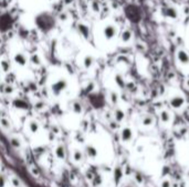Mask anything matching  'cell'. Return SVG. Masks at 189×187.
Masks as SVG:
<instances>
[{
    "instance_id": "25",
    "label": "cell",
    "mask_w": 189,
    "mask_h": 187,
    "mask_svg": "<svg viewBox=\"0 0 189 187\" xmlns=\"http://www.w3.org/2000/svg\"><path fill=\"white\" fill-rule=\"evenodd\" d=\"M91 7H92V9L95 11V12H99L100 11V5H99V2L94 0V1H92V3H91Z\"/></svg>"
},
{
    "instance_id": "23",
    "label": "cell",
    "mask_w": 189,
    "mask_h": 187,
    "mask_svg": "<svg viewBox=\"0 0 189 187\" xmlns=\"http://www.w3.org/2000/svg\"><path fill=\"white\" fill-rule=\"evenodd\" d=\"M161 121H164V122H167V121L169 120V112L168 111H161Z\"/></svg>"
},
{
    "instance_id": "3",
    "label": "cell",
    "mask_w": 189,
    "mask_h": 187,
    "mask_svg": "<svg viewBox=\"0 0 189 187\" xmlns=\"http://www.w3.org/2000/svg\"><path fill=\"white\" fill-rule=\"evenodd\" d=\"M169 102H170V106H172V108H175V109H178V108H181L183 104H185V98H183V96H174L170 98L169 100Z\"/></svg>"
},
{
    "instance_id": "30",
    "label": "cell",
    "mask_w": 189,
    "mask_h": 187,
    "mask_svg": "<svg viewBox=\"0 0 189 187\" xmlns=\"http://www.w3.org/2000/svg\"><path fill=\"white\" fill-rule=\"evenodd\" d=\"M12 184H13V186L15 187H19L20 186V181L18 179V178H12Z\"/></svg>"
},
{
    "instance_id": "1",
    "label": "cell",
    "mask_w": 189,
    "mask_h": 187,
    "mask_svg": "<svg viewBox=\"0 0 189 187\" xmlns=\"http://www.w3.org/2000/svg\"><path fill=\"white\" fill-rule=\"evenodd\" d=\"M69 86V82H67V78H59V79H56V82L52 84V86H51V91L53 94V96H56V97H59L60 95H61L65 89L67 88Z\"/></svg>"
},
{
    "instance_id": "28",
    "label": "cell",
    "mask_w": 189,
    "mask_h": 187,
    "mask_svg": "<svg viewBox=\"0 0 189 187\" xmlns=\"http://www.w3.org/2000/svg\"><path fill=\"white\" fill-rule=\"evenodd\" d=\"M151 121H153L151 117H149V116H146V117L144 118V120H143V122H144V124H150V123H151Z\"/></svg>"
},
{
    "instance_id": "21",
    "label": "cell",
    "mask_w": 189,
    "mask_h": 187,
    "mask_svg": "<svg viewBox=\"0 0 189 187\" xmlns=\"http://www.w3.org/2000/svg\"><path fill=\"white\" fill-rule=\"evenodd\" d=\"M110 99H111L112 104H116L117 102H118V100H120V97H118L117 93H115V91H111V94H110Z\"/></svg>"
},
{
    "instance_id": "12",
    "label": "cell",
    "mask_w": 189,
    "mask_h": 187,
    "mask_svg": "<svg viewBox=\"0 0 189 187\" xmlns=\"http://www.w3.org/2000/svg\"><path fill=\"white\" fill-rule=\"evenodd\" d=\"M30 63L32 64V65L34 66H39L41 65V57H40L39 54H37V53H34V54H32L31 56H30Z\"/></svg>"
},
{
    "instance_id": "14",
    "label": "cell",
    "mask_w": 189,
    "mask_h": 187,
    "mask_svg": "<svg viewBox=\"0 0 189 187\" xmlns=\"http://www.w3.org/2000/svg\"><path fill=\"white\" fill-rule=\"evenodd\" d=\"M0 68H1V71H2V72L8 73V72L10 71V68H11L10 63H9L7 60H2L1 62H0Z\"/></svg>"
},
{
    "instance_id": "6",
    "label": "cell",
    "mask_w": 189,
    "mask_h": 187,
    "mask_svg": "<svg viewBox=\"0 0 189 187\" xmlns=\"http://www.w3.org/2000/svg\"><path fill=\"white\" fill-rule=\"evenodd\" d=\"M163 16L168 18V19H177L178 13H177V10L175 8L168 7V8H165L163 10Z\"/></svg>"
},
{
    "instance_id": "10",
    "label": "cell",
    "mask_w": 189,
    "mask_h": 187,
    "mask_svg": "<svg viewBox=\"0 0 189 187\" xmlns=\"http://www.w3.org/2000/svg\"><path fill=\"white\" fill-rule=\"evenodd\" d=\"M132 36H133L132 31H131V30H128V29H126V30H124V31L122 32L121 40H122V42H124V43H127V42H129V41H131Z\"/></svg>"
},
{
    "instance_id": "2",
    "label": "cell",
    "mask_w": 189,
    "mask_h": 187,
    "mask_svg": "<svg viewBox=\"0 0 189 187\" xmlns=\"http://www.w3.org/2000/svg\"><path fill=\"white\" fill-rule=\"evenodd\" d=\"M116 33H117V29H116V27L113 25V24H107V25L104 28V30H103L104 38H105L107 41L114 38V36L116 35Z\"/></svg>"
},
{
    "instance_id": "4",
    "label": "cell",
    "mask_w": 189,
    "mask_h": 187,
    "mask_svg": "<svg viewBox=\"0 0 189 187\" xmlns=\"http://www.w3.org/2000/svg\"><path fill=\"white\" fill-rule=\"evenodd\" d=\"M13 62L19 66H26L27 65V62H28V58H27V56L23 54V53L18 52L13 56Z\"/></svg>"
},
{
    "instance_id": "31",
    "label": "cell",
    "mask_w": 189,
    "mask_h": 187,
    "mask_svg": "<svg viewBox=\"0 0 189 187\" xmlns=\"http://www.w3.org/2000/svg\"><path fill=\"white\" fill-rule=\"evenodd\" d=\"M187 87L189 88V78H188V79H187Z\"/></svg>"
},
{
    "instance_id": "15",
    "label": "cell",
    "mask_w": 189,
    "mask_h": 187,
    "mask_svg": "<svg viewBox=\"0 0 189 187\" xmlns=\"http://www.w3.org/2000/svg\"><path fill=\"white\" fill-rule=\"evenodd\" d=\"M0 126H2L5 130H10L11 129V123L7 118H1L0 119Z\"/></svg>"
},
{
    "instance_id": "29",
    "label": "cell",
    "mask_w": 189,
    "mask_h": 187,
    "mask_svg": "<svg viewBox=\"0 0 189 187\" xmlns=\"http://www.w3.org/2000/svg\"><path fill=\"white\" fill-rule=\"evenodd\" d=\"M34 107H35L37 109H42V108H44L45 107V104L43 101H39V102H37V104H34Z\"/></svg>"
},
{
    "instance_id": "19",
    "label": "cell",
    "mask_w": 189,
    "mask_h": 187,
    "mask_svg": "<svg viewBox=\"0 0 189 187\" xmlns=\"http://www.w3.org/2000/svg\"><path fill=\"white\" fill-rule=\"evenodd\" d=\"M85 152H86V154H88L89 156H92V157H94L95 155H96V150H95L92 145H88V146L85 148Z\"/></svg>"
},
{
    "instance_id": "24",
    "label": "cell",
    "mask_w": 189,
    "mask_h": 187,
    "mask_svg": "<svg viewBox=\"0 0 189 187\" xmlns=\"http://www.w3.org/2000/svg\"><path fill=\"white\" fill-rule=\"evenodd\" d=\"M122 137L124 140H127L131 138V130L129 129H124L123 130V133H122Z\"/></svg>"
},
{
    "instance_id": "11",
    "label": "cell",
    "mask_w": 189,
    "mask_h": 187,
    "mask_svg": "<svg viewBox=\"0 0 189 187\" xmlns=\"http://www.w3.org/2000/svg\"><path fill=\"white\" fill-rule=\"evenodd\" d=\"M56 155L61 160L65 159V156H67V151H65L64 145H59V146L56 148Z\"/></svg>"
},
{
    "instance_id": "16",
    "label": "cell",
    "mask_w": 189,
    "mask_h": 187,
    "mask_svg": "<svg viewBox=\"0 0 189 187\" xmlns=\"http://www.w3.org/2000/svg\"><path fill=\"white\" fill-rule=\"evenodd\" d=\"M79 31L80 33L83 35L84 38H88L90 34V31H89V28L86 27V25H84V24H79Z\"/></svg>"
},
{
    "instance_id": "17",
    "label": "cell",
    "mask_w": 189,
    "mask_h": 187,
    "mask_svg": "<svg viewBox=\"0 0 189 187\" xmlns=\"http://www.w3.org/2000/svg\"><path fill=\"white\" fill-rule=\"evenodd\" d=\"M10 144L16 148H21V141H20V139H18L17 137H12L11 139H10Z\"/></svg>"
},
{
    "instance_id": "20",
    "label": "cell",
    "mask_w": 189,
    "mask_h": 187,
    "mask_svg": "<svg viewBox=\"0 0 189 187\" xmlns=\"http://www.w3.org/2000/svg\"><path fill=\"white\" fill-rule=\"evenodd\" d=\"M73 159L75 162H81L82 159H83V154L81 151H79V150H75L74 151V154H73Z\"/></svg>"
},
{
    "instance_id": "13",
    "label": "cell",
    "mask_w": 189,
    "mask_h": 187,
    "mask_svg": "<svg viewBox=\"0 0 189 187\" xmlns=\"http://www.w3.org/2000/svg\"><path fill=\"white\" fill-rule=\"evenodd\" d=\"M39 129H40L39 123L35 120H31L29 122V130H30L31 133H37V132L39 131Z\"/></svg>"
},
{
    "instance_id": "22",
    "label": "cell",
    "mask_w": 189,
    "mask_h": 187,
    "mask_svg": "<svg viewBox=\"0 0 189 187\" xmlns=\"http://www.w3.org/2000/svg\"><path fill=\"white\" fill-rule=\"evenodd\" d=\"M115 119H116V121H118V122H121V121L124 119V112H123V110H121V109L115 110Z\"/></svg>"
},
{
    "instance_id": "18",
    "label": "cell",
    "mask_w": 189,
    "mask_h": 187,
    "mask_svg": "<svg viewBox=\"0 0 189 187\" xmlns=\"http://www.w3.org/2000/svg\"><path fill=\"white\" fill-rule=\"evenodd\" d=\"M115 82L117 84V86L121 88H124L125 87V82H124V79H123V77L120 75V74H117L115 75Z\"/></svg>"
},
{
    "instance_id": "8",
    "label": "cell",
    "mask_w": 189,
    "mask_h": 187,
    "mask_svg": "<svg viewBox=\"0 0 189 187\" xmlns=\"http://www.w3.org/2000/svg\"><path fill=\"white\" fill-rule=\"evenodd\" d=\"M94 64V57L91 55H86L83 58V66L85 69H90Z\"/></svg>"
},
{
    "instance_id": "7",
    "label": "cell",
    "mask_w": 189,
    "mask_h": 187,
    "mask_svg": "<svg viewBox=\"0 0 189 187\" xmlns=\"http://www.w3.org/2000/svg\"><path fill=\"white\" fill-rule=\"evenodd\" d=\"M71 109L75 115H81L83 112V106L80 101H73L71 104Z\"/></svg>"
},
{
    "instance_id": "5",
    "label": "cell",
    "mask_w": 189,
    "mask_h": 187,
    "mask_svg": "<svg viewBox=\"0 0 189 187\" xmlns=\"http://www.w3.org/2000/svg\"><path fill=\"white\" fill-rule=\"evenodd\" d=\"M177 60L180 64L183 65H188L189 64V54L183 51V50H179L177 52Z\"/></svg>"
},
{
    "instance_id": "27",
    "label": "cell",
    "mask_w": 189,
    "mask_h": 187,
    "mask_svg": "<svg viewBox=\"0 0 189 187\" xmlns=\"http://www.w3.org/2000/svg\"><path fill=\"white\" fill-rule=\"evenodd\" d=\"M6 184V176L3 174H0V187H5Z\"/></svg>"
},
{
    "instance_id": "26",
    "label": "cell",
    "mask_w": 189,
    "mask_h": 187,
    "mask_svg": "<svg viewBox=\"0 0 189 187\" xmlns=\"http://www.w3.org/2000/svg\"><path fill=\"white\" fill-rule=\"evenodd\" d=\"M59 18H60V20H61V21H67V18H69V16H67V12H61V13H60V16H59Z\"/></svg>"
},
{
    "instance_id": "9",
    "label": "cell",
    "mask_w": 189,
    "mask_h": 187,
    "mask_svg": "<svg viewBox=\"0 0 189 187\" xmlns=\"http://www.w3.org/2000/svg\"><path fill=\"white\" fill-rule=\"evenodd\" d=\"M15 91V89L11 85H8V84H1L0 85V93L6 94V95H11Z\"/></svg>"
}]
</instances>
